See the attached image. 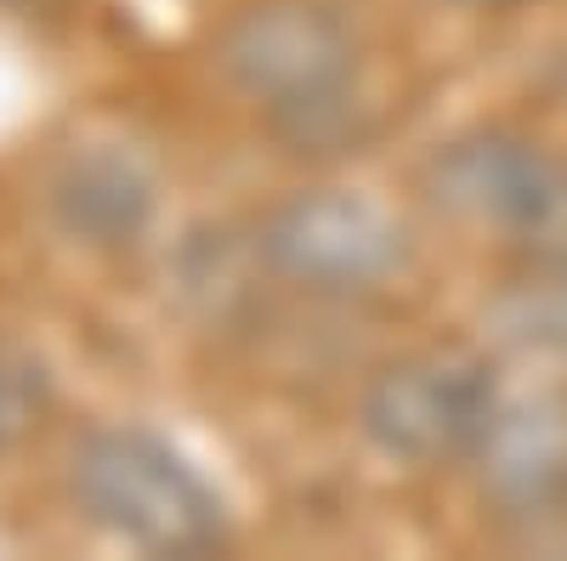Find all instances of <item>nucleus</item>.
<instances>
[{
    "mask_svg": "<svg viewBox=\"0 0 567 561\" xmlns=\"http://www.w3.org/2000/svg\"><path fill=\"white\" fill-rule=\"evenodd\" d=\"M465 7H511V0H465Z\"/></svg>",
    "mask_w": 567,
    "mask_h": 561,
    "instance_id": "obj_10",
    "label": "nucleus"
},
{
    "mask_svg": "<svg viewBox=\"0 0 567 561\" xmlns=\"http://www.w3.org/2000/svg\"><path fill=\"white\" fill-rule=\"evenodd\" d=\"M216 63L296 136H312L352 97L358 40L318 0H256L221 29Z\"/></svg>",
    "mask_w": 567,
    "mask_h": 561,
    "instance_id": "obj_2",
    "label": "nucleus"
},
{
    "mask_svg": "<svg viewBox=\"0 0 567 561\" xmlns=\"http://www.w3.org/2000/svg\"><path fill=\"white\" fill-rule=\"evenodd\" d=\"M471 459L483 471V488L511 510L556 499L567 488V403L561 397L499 403Z\"/></svg>",
    "mask_w": 567,
    "mask_h": 561,
    "instance_id": "obj_6",
    "label": "nucleus"
},
{
    "mask_svg": "<svg viewBox=\"0 0 567 561\" xmlns=\"http://www.w3.org/2000/svg\"><path fill=\"white\" fill-rule=\"evenodd\" d=\"M69 488L85 522L148 555H210L227 539V510L205 471L142 426H103L80 437Z\"/></svg>",
    "mask_w": 567,
    "mask_h": 561,
    "instance_id": "obj_1",
    "label": "nucleus"
},
{
    "mask_svg": "<svg viewBox=\"0 0 567 561\" xmlns=\"http://www.w3.org/2000/svg\"><path fill=\"white\" fill-rule=\"evenodd\" d=\"M52 210L63 232H74L91 250H125L142 239L154 216V181L142 176L131 154L114 148H85L74 154L52 181Z\"/></svg>",
    "mask_w": 567,
    "mask_h": 561,
    "instance_id": "obj_7",
    "label": "nucleus"
},
{
    "mask_svg": "<svg viewBox=\"0 0 567 561\" xmlns=\"http://www.w3.org/2000/svg\"><path fill=\"white\" fill-rule=\"evenodd\" d=\"M494 323L511 346L567 352V261H539V272L511 284L494 301Z\"/></svg>",
    "mask_w": 567,
    "mask_h": 561,
    "instance_id": "obj_8",
    "label": "nucleus"
},
{
    "mask_svg": "<svg viewBox=\"0 0 567 561\" xmlns=\"http://www.w3.org/2000/svg\"><path fill=\"white\" fill-rule=\"evenodd\" d=\"M261 256L312 295H374L403 272L409 239L374 199L301 194L261 221Z\"/></svg>",
    "mask_w": 567,
    "mask_h": 561,
    "instance_id": "obj_4",
    "label": "nucleus"
},
{
    "mask_svg": "<svg viewBox=\"0 0 567 561\" xmlns=\"http://www.w3.org/2000/svg\"><path fill=\"white\" fill-rule=\"evenodd\" d=\"M499 408L494 374L471 352H414L386 363L363 392V437L409 465L460 459L483 443Z\"/></svg>",
    "mask_w": 567,
    "mask_h": 561,
    "instance_id": "obj_3",
    "label": "nucleus"
},
{
    "mask_svg": "<svg viewBox=\"0 0 567 561\" xmlns=\"http://www.w3.org/2000/svg\"><path fill=\"white\" fill-rule=\"evenodd\" d=\"M561 170H567V159L528 143V136L477 131V136H454L449 148L432 154V165H425V199L454 221L494 227L511 245H523L550 199V187L561 181Z\"/></svg>",
    "mask_w": 567,
    "mask_h": 561,
    "instance_id": "obj_5",
    "label": "nucleus"
},
{
    "mask_svg": "<svg viewBox=\"0 0 567 561\" xmlns=\"http://www.w3.org/2000/svg\"><path fill=\"white\" fill-rule=\"evenodd\" d=\"M45 403H52V381H45V363L23 346L0 335V454L18 448L34 426Z\"/></svg>",
    "mask_w": 567,
    "mask_h": 561,
    "instance_id": "obj_9",
    "label": "nucleus"
}]
</instances>
